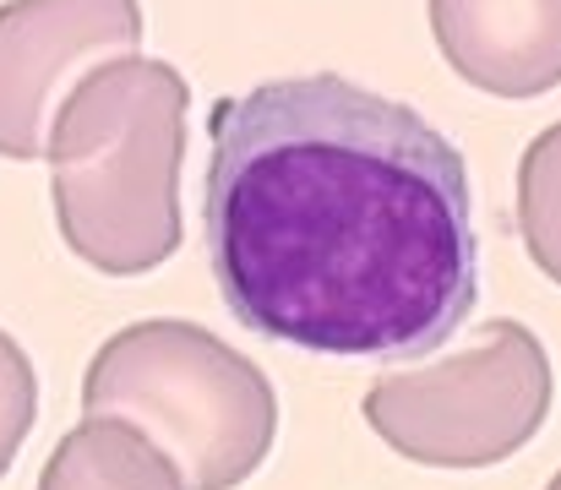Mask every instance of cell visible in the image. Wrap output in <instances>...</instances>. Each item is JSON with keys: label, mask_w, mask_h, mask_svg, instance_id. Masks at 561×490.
Listing matches in <instances>:
<instances>
[{"label": "cell", "mask_w": 561, "mask_h": 490, "mask_svg": "<svg viewBox=\"0 0 561 490\" xmlns=\"http://www.w3.org/2000/svg\"><path fill=\"white\" fill-rule=\"evenodd\" d=\"M142 49L137 0H5L0 5V159L38 163L60 99L110 55Z\"/></svg>", "instance_id": "obj_5"}, {"label": "cell", "mask_w": 561, "mask_h": 490, "mask_svg": "<svg viewBox=\"0 0 561 490\" xmlns=\"http://www.w3.org/2000/svg\"><path fill=\"white\" fill-rule=\"evenodd\" d=\"M82 414H115L148 431L186 490L245 486L278 431L267 371L186 317H148L99 343L82 376Z\"/></svg>", "instance_id": "obj_3"}, {"label": "cell", "mask_w": 561, "mask_h": 490, "mask_svg": "<svg viewBox=\"0 0 561 490\" xmlns=\"http://www.w3.org/2000/svg\"><path fill=\"white\" fill-rule=\"evenodd\" d=\"M546 490H561V469H557V480H551V486H546Z\"/></svg>", "instance_id": "obj_10"}, {"label": "cell", "mask_w": 561, "mask_h": 490, "mask_svg": "<svg viewBox=\"0 0 561 490\" xmlns=\"http://www.w3.org/2000/svg\"><path fill=\"white\" fill-rule=\"evenodd\" d=\"M33 420H38V371H33L27 349L0 327V480L11 475Z\"/></svg>", "instance_id": "obj_9"}, {"label": "cell", "mask_w": 561, "mask_h": 490, "mask_svg": "<svg viewBox=\"0 0 561 490\" xmlns=\"http://www.w3.org/2000/svg\"><path fill=\"white\" fill-rule=\"evenodd\" d=\"M518 235L535 267L561 284V121L518 159Z\"/></svg>", "instance_id": "obj_8"}, {"label": "cell", "mask_w": 561, "mask_h": 490, "mask_svg": "<svg viewBox=\"0 0 561 490\" xmlns=\"http://www.w3.org/2000/svg\"><path fill=\"white\" fill-rule=\"evenodd\" d=\"M202 229L234 322L311 354H431L480 295L463 153L339 71L213 110Z\"/></svg>", "instance_id": "obj_1"}, {"label": "cell", "mask_w": 561, "mask_h": 490, "mask_svg": "<svg viewBox=\"0 0 561 490\" xmlns=\"http://www.w3.org/2000/svg\"><path fill=\"white\" fill-rule=\"evenodd\" d=\"M33 490H186V480L175 458L131 420L82 414V425L55 442Z\"/></svg>", "instance_id": "obj_7"}, {"label": "cell", "mask_w": 561, "mask_h": 490, "mask_svg": "<svg viewBox=\"0 0 561 490\" xmlns=\"http://www.w3.org/2000/svg\"><path fill=\"white\" fill-rule=\"evenodd\" d=\"M191 82L142 49L99 60L60 99L44 159L60 240L77 262L137 278L181 251Z\"/></svg>", "instance_id": "obj_2"}, {"label": "cell", "mask_w": 561, "mask_h": 490, "mask_svg": "<svg viewBox=\"0 0 561 490\" xmlns=\"http://www.w3.org/2000/svg\"><path fill=\"white\" fill-rule=\"evenodd\" d=\"M551 403L557 376L546 343L524 322L496 317L458 354L376 376L360 398V414L409 464L491 469L540 436Z\"/></svg>", "instance_id": "obj_4"}, {"label": "cell", "mask_w": 561, "mask_h": 490, "mask_svg": "<svg viewBox=\"0 0 561 490\" xmlns=\"http://www.w3.org/2000/svg\"><path fill=\"white\" fill-rule=\"evenodd\" d=\"M442 60L491 99L561 88V0H431Z\"/></svg>", "instance_id": "obj_6"}]
</instances>
